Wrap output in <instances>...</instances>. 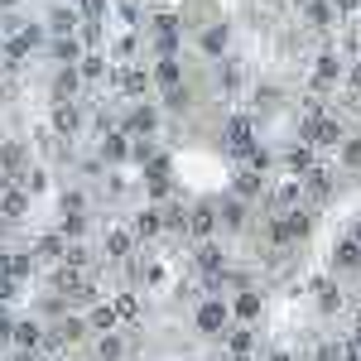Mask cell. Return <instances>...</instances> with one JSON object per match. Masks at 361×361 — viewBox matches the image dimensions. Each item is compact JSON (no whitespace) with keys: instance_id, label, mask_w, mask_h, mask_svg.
Returning <instances> with one entry per match:
<instances>
[{"instance_id":"1","label":"cell","mask_w":361,"mask_h":361,"mask_svg":"<svg viewBox=\"0 0 361 361\" xmlns=\"http://www.w3.org/2000/svg\"><path fill=\"white\" fill-rule=\"evenodd\" d=\"M337 140H342V126L333 116H318V121L304 126V145H337Z\"/></svg>"},{"instance_id":"2","label":"cell","mask_w":361,"mask_h":361,"mask_svg":"<svg viewBox=\"0 0 361 361\" xmlns=\"http://www.w3.org/2000/svg\"><path fill=\"white\" fill-rule=\"evenodd\" d=\"M25 207H29V193L5 183V193H0V217H5V222H20V217H25Z\"/></svg>"},{"instance_id":"3","label":"cell","mask_w":361,"mask_h":361,"mask_svg":"<svg viewBox=\"0 0 361 361\" xmlns=\"http://www.w3.org/2000/svg\"><path fill=\"white\" fill-rule=\"evenodd\" d=\"M222 323H226V308L222 304L207 299V304L197 308V328H202V333H222Z\"/></svg>"},{"instance_id":"4","label":"cell","mask_w":361,"mask_h":361,"mask_svg":"<svg viewBox=\"0 0 361 361\" xmlns=\"http://www.w3.org/2000/svg\"><path fill=\"white\" fill-rule=\"evenodd\" d=\"M226 140H231V149H236V154H255V140H250L246 121H231V126H226Z\"/></svg>"},{"instance_id":"5","label":"cell","mask_w":361,"mask_h":361,"mask_svg":"<svg viewBox=\"0 0 361 361\" xmlns=\"http://www.w3.org/2000/svg\"><path fill=\"white\" fill-rule=\"evenodd\" d=\"M197 265H202L207 275H217V270H222V265H226L222 246H217V241H202V246H197Z\"/></svg>"},{"instance_id":"6","label":"cell","mask_w":361,"mask_h":361,"mask_svg":"<svg viewBox=\"0 0 361 361\" xmlns=\"http://www.w3.org/2000/svg\"><path fill=\"white\" fill-rule=\"evenodd\" d=\"M154 126H159V116L149 111V106H135V111L126 116V130H135V135H149Z\"/></svg>"},{"instance_id":"7","label":"cell","mask_w":361,"mask_h":361,"mask_svg":"<svg viewBox=\"0 0 361 361\" xmlns=\"http://www.w3.org/2000/svg\"><path fill=\"white\" fill-rule=\"evenodd\" d=\"M0 169H5V183H10V178L25 169V145H5V149H0Z\"/></svg>"},{"instance_id":"8","label":"cell","mask_w":361,"mask_h":361,"mask_svg":"<svg viewBox=\"0 0 361 361\" xmlns=\"http://www.w3.org/2000/svg\"><path fill=\"white\" fill-rule=\"evenodd\" d=\"M54 130L58 135H78V130H82V116L73 111V106H58L54 111Z\"/></svg>"},{"instance_id":"9","label":"cell","mask_w":361,"mask_h":361,"mask_svg":"<svg viewBox=\"0 0 361 361\" xmlns=\"http://www.w3.org/2000/svg\"><path fill=\"white\" fill-rule=\"evenodd\" d=\"M212 226H217L212 207H193V212H188V231H193V236H212Z\"/></svg>"},{"instance_id":"10","label":"cell","mask_w":361,"mask_h":361,"mask_svg":"<svg viewBox=\"0 0 361 361\" xmlns=\"http://www.w3.org/2000/svg\"><path fill=\"white\" fill-rule=\"evenodd\" d=\"M15 347H20V352H29V347H44L39 323H15Z\"/></svg>"},{"instance_id":"11","label":"cell","mask_w":361,"mask_h":361,"mask_svg":"<svg viewBox=\"0 0 361 361\" xmlns=\"http://www.w3.org/2000/svg\"><path fill=\"white\" fill-rule=\"evenodd\" d=\"M231 313H236V318H260V294H250V289H241V294H236V304H231Z\"/></svg>"},{"instance_id":"12","label":"cell","mask_w":361,"mask_h":361,"mask_svg":"<svg viewBox=\"0 0 361 361\" xmlns=\"http://www.w3.org/2000/svg\"><path fill=\"white\" fill-rule=\"evenodd\" d=\"M304 15H308V25H318V29H328V25H333V5H328V0H308V5H304Z\"/></svg>"},{"instance_id":"13","label":"cell","mask_w":361,"mask_h":361,"mask_svg":"<svg viewBox=\"0 0 361 361\" xmlns=\"http://www.w3.org/2000/svg\"><path fill=\"white\" fill-rule=\"evenodd\" d=\"M63 236H39V246H34V255H39V260H58V255H63Z\"/></svg>"},{"instance_id":"14","label":"cell","mask_w":361,"mask_h":361,"mask_svg":"<svg viewBox=\"0 0 361 361\" xmlns=\"http://www.w3.org/2000/svg\"><path fill=\"white\" fill-rule=\"evenodd\" d=\"M73 25H78V10H73V5H63V10H54V20H49V29H54V34H68Z\"/></svg>"},{"instance_id":"15","label":"cell","mask_w":361,"mask_h":361,"mask_svg":"<svg viewBox=\"0 0 361 361\" xmlns=\"http://www.w3.org/2000/svg\"><path fill=\"white\" fill-rule=\"evenodd\" d=\"M121 87H126V92H130V97H145V92H149V78H145V73H135V68H130V73H121Z\"/></svg>"},{"instance_id":"16","label":"cell","mask_w":361,"mask_h":361,"mask_svg":"<svg viewBox=\"0 0 361 361\" xmlns=\"http://www.w3.org/2000/svg\"><path fill=\"white\" fill-rule=\"evenodd\" d=\"M159 226H164V222H159V207H149V212H140V217H135V231H140V236H154Z\"/></svg>"},{"instance_id":"17","label":"cell","mask_w":361,"mask_h":361,"mask_svg":"<svg viewBox=\"0 0 361 361\" xmlns=\"http://www.w3.org/2000/svg\"><path fill=\"white\" fill-rule=\"evenodd\" d=\"M106 255L126 260V255H130V236H126V231H111V236H106Z\"/></svg>"},{"instance_id":"18","label":"cell","mask_w":361,"mask_h":361,"mask_svg":"<svg viewBox=\"0 0 361 361\" xmlns=\"http://www.w3.org/2000/svg\"><path fill=\"white\" fill-rule=\"evenodd\" d=\"M121 352H126V342H121V337H111V333L102 337V347H97V357H102V361H121Z\"/></svg>"},{"instance_id":"19","label":"cell","mask_w":361,"mask_h":361,"mask_svg":"<svg viewBox=\"0 0 361 361\" xmlns=\"http://www.w3.org/2000/svg\"><path fill=\"white\" fill-rule=\"evenodd\" d=\"M154 82L178 87V63H173V58H159V68H154Z\"/></svg>"},{"instance_id":"20","label":"cell","mask_w":361,"mask_h":361,"mask_svg":"<svg viewBox=\"0 0 361 361\" xmlns=\"http://www.w3.org/2000/svg\"><path fill=\"white\" fill-rule=\"evenodd\" d=\"M116 328V308H97L92 313V333H111Z\"/></svg>"},{"instance_id":"21","label":"cell","mask_w":361,"mask_h":361,"mask_svg":"<svg viewBox=\"0 0 361 361\" xmlns=\"http://www.w3.org/2000/svg\"><path fill=\"white\" fill-rule=\"evenodd\" d=\"M102 154H106V159H126V154H130V145H126L121 135H106V145H102Z\"/></svg>"},{"instance_id":"22","label":"cell","mask_w":361,"mask_h":361,"mask_svg":"<svg viewBox=\"0 0 361 361\" xmlns=\"http://www.w3.org/2000/svg\"><path fill=\"white\" fill-rule=\"evenodd\" d=\"M260 193V173H241L236 178V197H255Z\"/></svg>"},{"instance_id":"23","label":"cell","mask_w":361,"mask_h":361,"mask_svg":"<svg viewBox=\"0 0 361 361\" xmlns=\"http://www.w3.org/2000/svg\"><path fill=\"white\" fill-rule=\"evenodd\" d=\"M337 304H342V299H337V284H318V308H323V313H333Z\"/></svg>"},{"instance_id":"24","label":"cell","mask_w":361,"mask_h":361,"mask_svg":"<svg viewBox=\"0 0 361 361\" xmlns=\"http://www.w3.org/2000/svg\"><path fill=\"white\" fill-rule=\"evenodd\" d=\"M202 49H207V54H222L226 49V29H207V34H202Z\"/></svg>"},{"instance_id":"25","label":"cell","mask_w":361,"mask_h":361,"mask_svg":"<svg viewBox=\"0 0 361 361\" xmlns=\"http://www.w3.org/2000/svg\"><path fill=\"white\" fill-rule=\"evenodd\" d=\"M328 78H337V58H333V54L318 58V73H313V82H328Z\"/></svg>"},{"instance_id":"26","label":"cell","mask_w":361,"mask_h":361,"mask_svg":"<svg viewBox=\"0 0 361 361\" xmlns=\"http://www.w3.org/2000/svg\"><path fill=\"white\" fill-rule=\"evenodd\" d=\"M222 222H226V226H241V222H246V207H241V197L222 207Z\"/></svg>"},{"instance_id":"27","label":"cell","mask_w":361,"mask_h":361,"mask_svg":"<svg viewBox=\"0 0 361 361\" xmlns=\"http://www.w3.org/2000/svg\"><path fill=\"white\" fill-rule=\"evenodd\" d=\"M226 347H231V357H246V352H250V333H246V328H241V333H231Z\"/></svg>"},{"instance_id":"28","label":"cell","mask_w":361,"mask_h":361,"mask_svg":"<svg viewBox=\"0 0 361 361\" xmlns=\"http://www.w3.org/2000/svg\"><path fill=\"white\" fill-rule=\"evenodd\" d=\"M73 92H78V73H63V78H58V97H63V102H68V97H73Z\"/></svg>"},{"instance_id":"29","label":"cell","mask_w":361,"mask_h":361,"mask_svg":"<svg viewBox=\"0 0 361 361\" xmlns=\"http://www.w3.org/2000/svg\"><path fill=\"white\" fill-rule=\"evenodd\" d=\"M116 318H135V294H121L116 299Z\"/></svg>"},{"instance_id":"30","label":"cell","mask_w":361,"mask_h":361,"mask_svg":"<svg viewBox=\"0 0 361 361\" xmlns=\"http://www.w3.org/2000/svg\"><path fill=\"white\" fill-rule=\"evenodd\" d=\"M54 54L63 58V63H73V58H82V54H78V44H68V39H58V44H54Z\"/></svg>"},{"instance_id":"31","label":"cell","mask_w":361,"mask_h":361,"mask_svg":"<svg viewBox=\"0 0 361 361\" xmlns=\"http://www.w3.org/2000/svg\"><path fill=\"white\" fill-rule=\"evenodd\" d=\"M78 73H82V78H102V58H82Z\"/></svg>"},{"instance_id":"32","label":"cell","mask_w":361,"mask_h":361,"mask_svg":"<svg viewBox=\"0 0 361 361\" xmlns=\"http://www.w3.org/2000/svg\"><path fill=\"white\" fill-rule=\"evenodd\" d=\"M15 294H20V284H15L10 275H0V299H15Z\"/></svg>"},{"instance_id":"33","label":"cell","mask_w":361,"mask_h":361,"mask_svg":"<svg viewBox=\"0 0 361 361\" xmlns=\"http://www.w3.org/2000/svg\"><path fill=\"white\" fill-rule=\"evenodd\" d=\"M342 159H347V164H361V140H352V145L342 149Z\"/></svg>"},{"instance_id":"34","label":"cell","mask_w":361,"mask_h":361,"mask_svg":"<svg viewBox=\"0 0 361 361\" xmlns=\"http://www.w3.org/2000/svg\"><path fill=\"white\" fill-rule=\"evenodd\" d=\"M63 231H68V236H82L87 222H82V217H68V222H63Z\"/></svg>"},{"instance_id":"35","label":"cell","mask_w":361,"mask_h":361,"mask_svg":"<svg viewBox=\"0 0 361 361\" xmlns=\"http://www.w3.org/2000/svg\"><path fill=\"white\" fill-rule=\"evenodd\" d=\"M337 357H342L337 347H318V361H337Z\"/></svg>"},{"instance_id":"36","label":"cell","mask_w":361,"mask_h":361,"mask_svg":"<svg viewBox=\"0 0 361 361\" xmlns=\"http://www.w3.org/2000/svg\"><path fill=\"white\" fill-rule=\"evenodd\" d=\"M352 87H361V63H357V68H352Z\"/></svg>"},{"instance_id":"37","label":"cell","mask_w":361,"mask_h":361,"mask_svg":"<svg viewBox=\"0 0 361 361\" xmlns=\"http://www.w3.org/2000/svg\"><path fill=\"white\" fill-rule=\"evenodd\" d=\"M352 5H357V0H337V10H352Z\"/></svg>"},{"instance_id":"38","label":"cell","mask_w":361,"mask_h":361,"mask_svg":"<svg viewBox=\"0 0 361 361\" xmlns=\"http://www.w3.org/2000/svg\"><path fill=\"white\" fill-rule=\"evenodd\" d=\"M347 361H361V352H357V347H352V352H347Z\"/></svg>"},{"instance_id":"39","label":"cell","mask_w":361,"mask_h":361,"mask_svg":"<svg viewBox=\"0 0 361 361\" xmlns=\"http://www.w3.org/2000/svg\"><path fill=\"white\" fill-rule=\"evenodd\" d=\"M270 361H289V357H284V352H275V357H270Z\"/></svg>"},{"instance_id":"40","label":"cell","mask_w":361,"mask_h":361,"mask_svg":"<svg viewBox=\"0 0 361 361\" xmlns=\"http://www.w3.org/2000/svg\"><path fill=\"white\" fill-rule=\"evenodd\" d=\"M231 361H250V357H231Z\"/></svg>"},{"instance_id":"41","label":"cell","mask_w":361,"mask_h":361,"mask_svg":"<svg viewBox=\"0 0 361 361\" xmlns=\"http://www.w3.org/2000/svg\"><path fill=\"white\" fill-rule=\"evenodd\" d=\"M299 5H308V0H299Z\"/></svg>"},{"instance_id":"42","label":"cell","mask_w":361,"mask_h":361,"mask_svg":"<svg viewBox=\"0 0 361 361\" xmlns=\"http://www.w3.org/2000/svg\"><path fill=\"white\" fill-rule=\"evenodd\" d=\"M82 5H87V0H82Z\"/></svg>"}]
</instances>
